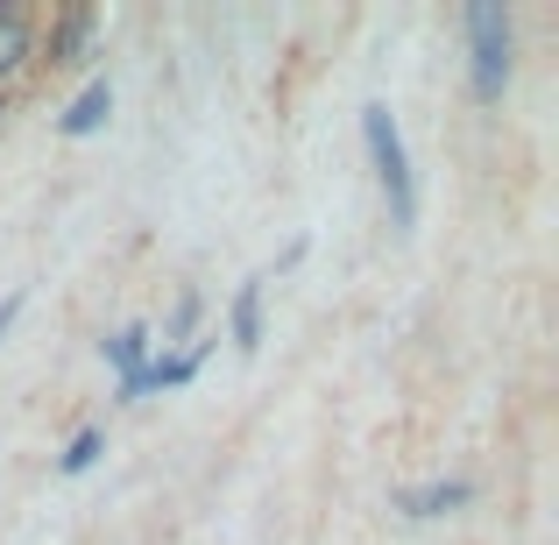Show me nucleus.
Returning a JSON list of instances; mask_svg holds the SVG:
<instances>
[{
  "instance_id": "obj_1",
  "label": "nucleus",
  "mask_w": 559,
  "mask_h": 545,
  "mask_svg": "<svg viewBox=\"0 0 559 545\" xmlns=\"http://www.w3.org/2000/svg\"><path fill=\"white\" fill-rule=\"evenodd\" d=\"M510 57H518V28H510L503 0H467V64H475V99L496 107L510 85Z\"/></svg>"
},
{
  "instance_id": "obj_2",
  "label": "nucleus",
  "mask_w": 559,
  "mask_h": 545,
  "mask_svg": "<svg viewBox=\"0 0 559 545\" xmlns=\"http://www.w3.org/2000/svg\"><path fill=\"white\" fill-rule=\"evenodd\" d=\"M361 135H369V156H376V185L382 199H390V220L396 227H411L418 220V191H411V156H404V135H396V114L369 99L361 107Z\"/></svg>"
},
{
  "instance_id": "obj_3",
  "label": "nucleus",
  "mask_w": 559,
  "mask_h": 545,
  "mask_svg": "<svg viewBox=\"0 0 559 545\" xmlns=\"http://www.w3.org/2000/svg\"><path fill=\"white\" fill-rule=\"evenodd\" d=\"M199 362H205V347H185V355H150L135 376H121V404H142V396H156V390H185V382L199 376Z\"/></svg>"
},
{
  "instance_id": "obj_4",
  "label": "nucleus",
  "mask_w": 559,
  "mask_h": 545,
  "mask_svg": "<svg viewBox=\"0 0 559 545\" xmlns=\"http://www.w3.org/2000/svg\"><path fill=\"white\" fill-rule=\"evenodd\" d=\"M93 28H99V14H93V8H64V14L50 22V36H36V57H43L50 71L79 64V57L93 50Z\"/></svg>"
},
{
  "instance_id": "obj_5",
  "label": "nucleus",
  "mask_w": 559,
  "mask_h": 545,
  "mask_svg": "<svg viewBox=\"0 0 559 545\" xmlns=\"http://www.w3.org/2000/svg\"><path fill=\"white\" fill-rule=\"evenodd\" d=\"M36 64V14L14 8V0H0V85L14 79V71Z\"/></svg>"
},
{
  "instance_id": "obj_6",
  "label": "nucleus",
  "mask_w": 559,
  "mask_h": 545,
  "mask_svg": "<svg viewBox=\"0 0 559 545\" xmlns=\"http://www.w3.org/2000/svg\"><path fill=\"white\" fill-rule=\"evenodd\" d=\"M461 503H475V482H461V475H447V482H418V489H396V510L404 518H447V510H461Z\"/></svg>"
},
{
  "instance_id": "obj_7",
  "label": "nucleus",
  "mask_w": 559,
  "mask_h": 545,
  "mask_svg": "<svg viewBox=\"0 0 559 545\" xmlns=\"http://www.w3.org/2000/svg\"><path fill=\"white\" fill-rule=\"evenodd\" d=\"M107 114H114V85H107V79H93V85H85V93L71 99V107H64V121H57V135H64V142H85L93 128H107Z\"/></svg>"
},
{
  "instance_id": "obj_8",
  "label": "nucleus",
  "mask_w": 559,
  "mask_h": 545,
  "mask_svg": "<svg viewBox=\"0 0 559 545\" xmlns=\"http://www.w3.org/2000/svg\"><path fill=\"white\" fill-rule=\"evenodd\" d=\"M234 347H241V355L262 347V276H248V284L234 291Z\"/></svg>"
},
{
  "instance_id": "obj_9",
  "label": "nucleus",
  "mask_w": 559,
  "mask_h": 545,
  "mask_svg": "<svg viewBox=\"0 0 559 545\" xmlns=\"http://www.w3.org/2000/svg\"><path fill=\"white\" fill-rule=\"evenodd\" d=\"M150 347H156V333H150V327H121V333H107V362L121 368V376H135V368L150 362Z\"/></svg>"
},
{
  "instance_id": "obj_10",
  "label": "nucleus",
  "mask_w": 559,
  "mask_h": 545,
  "mask_svg": "<svg viewBox=\"0 0 559 545\" xmlns=\"http://www.w3.org/2000/svg\"><path fill=\"white\" fill-rule=\"evenodd\" d=\"M99 453H107V439H99V425H85V433H71V447H64V475H85V467L99 461Z\"/></svg>"
},
{
  "instance_id": "obj_11",
  "label": "nucleus",
  "mask_w": 559,
  "mask_h": 545,
  "mask_svg": "<svg viewBox=\"0 0 559 545\" xmlns=\"http://www.w3.org/2000/svg\"><path fill=\"white\" fill-rule=\"evenodd\" d=\"M191 327H199V291H185V298H178V319L164 327V347H170V341H185Z\"/></svg>"
},
{
  "instance_id": "obj_12",
  "label": "nucleus",
  "mask_w": 559,
  "mask_h": 545,
  "mask_svg": "<svg viewBox=\"0 0 559 545\" xmlns=\"http://www.w3.org/2000/svg\"><path fill=\"white\" fill-rule=\"evenodd\" d=\"M14 312H22V298H0V333L14 327Z\"/></svg>"
},
{
  "instance_id": "obj_13",
  "label": "nucleus",
  "mask_w": 559,
  "mask_h": 545,
  "mask_svg": "<svg viewBox=\"0 0 559 545\" xmlns=\"http://www.w3.org/2000/svg\"><path fill=\"white\" fill-rule=\"evenodd\" d=\"M0 114H8V93H0Z\"/></svg>"
},
{
  "instance_id": "obj_14",
  "label": "nucleus",
  "mask_w": 559,
  "mask_h": 545,
  "mask_svg": "<svg viewBox=\"0 0 559 545\" xmlns=\"http://www.w3.org/2000/svg\"><path fill=\"white\" fill-rule=\"evenodd\" d=\"M0 93H8V85H0Z\"/></svg>"
}]
</instances>
